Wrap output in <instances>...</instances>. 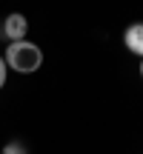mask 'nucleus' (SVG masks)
Listing matches in <instances>:
<instances>
[{
    "mask_svg": "<svg viewBox=\"0 0 143 154\" xmlns=\"http://www.w3.org/2000/svg\"><path fill=\"white\" fill-rule=\"evenodd\" d=\"M3 63H6V66H11L14 72H20V74H32V72H37L40 63H43V51H40V46L29 43V40L9 43Z\"/></svg>",
    "mask_w": 143,
    "mask_h": 154,
    "instance_id": "obj_1",
    "label": "nucleus"
},
{
    "mask_svg": "<svg viewBox=\"0 0 143 154\" xmlns=\"http://www.w3.org/2000/svg\"><path fill=\"white\" fill-rule=\"evenodd\" d=\"M26 32H29V20L23 14H9L3 20V26H0V34H3L6 40H11V43H20L23 37H26Z\"/></svg>",
    "mask_w": 143,
    "mask_h": 154,
    "instance_id": "obj_2",
    "label": "nucleus"
},
{
    "mask_svg": "<svg viewBox=\"0 0 143 154\" xmlns=\"http://www.w3.org/2000/svg\"><path fill=\"white\" fill-rule=\"evenodd\" d=\"M123 43L132 54H140L143 57V23H132V26L123 32Z\"/></svg>",
    "mask_w": 143,
    "mask_h": 154,
    "instance_id": "obj_3",
    "label": "nucleus"
},
{
    "mask_svg": "<svg viewBox=\"0 0 143 154\" xmlns=\"http://www.w3.org/2000/svg\"><path fill=\"white\" fill-rule=\"evenodd\" d=\"M3 154H26V146H23V143H9L3 149Z\"/></svg>",
    "mask_w": 143,
    "mask_h": 154,
    "instance_id": "obj_4",
    "label": "nucleus"
},
{
    "mask_svg": "<svg viewBox=\"0 0 143 154\" xmlns=\"http://www.w3.org/2000/svg\"><path fill=\"white\" fill-rule=\"evenodd\" d=\"M6 86V63H3V57H0V88Z\"/></svg>",
    "mask_w": 143,
    "mask_h": 154,
    "instance_id": "obj_5",
    "label": "nucleus"
},
{
    "mask_svg": "<svg viewBox=\"0 0 143 154\" xmlns=\"http://www.w3.org/2000/svg\"><path fill=\"white\" fill-rule=\"evenodd\" d=\"M140 74H143V63H140Z\"/></svg>",
    "mask_w": 143,
    "mask_h": 154,
    "instance_id": "obj_6",
    "label": "nucleus"
}]
</instances>
